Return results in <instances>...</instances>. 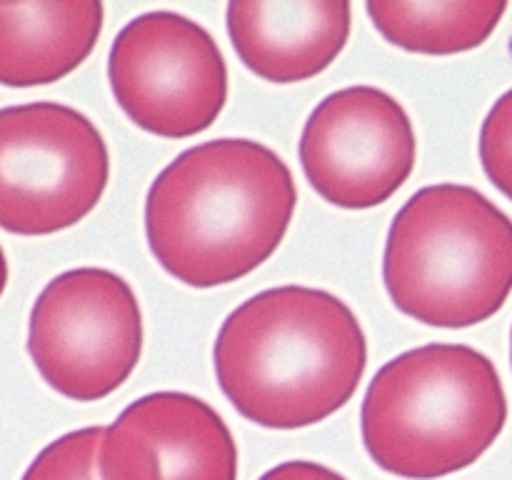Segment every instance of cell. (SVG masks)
<instances>
[{"mask_svg":"<svg viewBox=\"0 0 512 480\" xmlns=\"http://www.w3.org/2000/svg\"><path fill=\"white\" fill-rule=\"evenodd\" d=\"M395 308L435 328L490 320L512 293V220L470 185L418 190L395 215L383 253Z\"/></svg>","mask_w":512,"mask_h":480,"instance_id":"cell-4","label":"cell"},{"mask_svg":"<svg viewBox=\"0 0 512 480\" xmlns=\"http://www.w3.org/2000/svg\"><path fill=\"white\" fill-rule=\"evenodd\" d=\"M298 205L293 170L268 145L220 138L180 153L145 198V238L165 273L218 288L280 248Z\"/></svg>","mask_w":512,"mask_h":480,"instance_id":"cell-1","label":"cell"},{"mask_svg":"<svg viewBox=\"0 0 512 480\" xmlns=\"http://www.w3.org/2000/svg\"><path fill=\"white\" fill-rule=\"evenodd\" d=\"M418 138L385 90L350 85L320 100L300 135V165L330 205L365 210L393 198L413 175Z\"/></svg>","mask_w":512,"mask_h":480,"instance_id":"cell-8","label":"cell"},{"mask_svg":"<svg viewBox=\"0 0 512 480\" xmlns=\"http://www.w3.org/2000/svg\"><path fill=\"white\" fill-rule=\"evenodd\" d=\"M28 353L55 393L78 403L108 398L143 355L138 295L113 270H65L30 310Z\"/></svg>","mask_w":512,"mask_h":480,"instance_id":"cell-6","label":"cell"},{"mask_svg":"<svg viewBox=\"0 0 512 480\" xmlns=\"http://www.w3.org/2000/svg\"><path fill=\"white\" fill-rule=\"evenodd\" d=\"M478 148L490 183L512 200V88L485 115Z\"/></svg>","mask_w":512,"mask_h":480,"instance_id":"cell-14","label":"cell"},{"mask_svg":"<svg viewBox=\"0 0 512 480\" xmlns=\"http://www.w3.org/2000/svg\"><path fill=\"white\" fill-rule=\"evenodd\" d=\"M378 33L390 45L420 55H458L488 43L508 13V3L478 0H418L365 5Z\"/></svg>","mask_w":512,"mask_h":480,"instance_id":"cell-12","label":"cell"},{"mask_svg":"<svg viewBox=\"0 0 512 480\" xmlns=\"http://www.w3.org/2000/svg\"><path fill=\"white\" fill-rule=\"evenodd\" d=\"M108 180V145L88 115L60 103L0 108V228H73L93 213Z\"/></svg>","mask_w":512,"mask_h":480,"instance_id":"cell-5","label":"cell"},{"mask_svg":"<svg viewBox=\"0 0 512 480\" xmlns=\"http://www.w3.org/2000/svg\"><path fill=\"white\" fill-rule=\"evenodd\" d=\"M228 35L245 68L270 83L315 78L338 60L350 40L353 5L338 0L230 3Z\"/></svg>","mask_w":512,"mask_h":480,"instance_id":"cell-10","label":"cell"},{"mask_svg":"<svg viewBox=\"0 0 512 480\" xmlns=\"http://www.w3.org/2000/svg\"><path fill=\"white\" fill-rule=\"evenodd\" d=\"M5 285H8V258H5L3 248H0V295L5 293Z\"/></svg>","mask_w":512,"mask_h":480,"instance_id":"cell-16","label":"cell"},{"mask_svg":"<svg viewBox=\"0 0 512 480\" xmlns=\"http://www.w3.org/2000/svg\"><path fill=\"white\" fill-rule=\"evenodd\" d=\"M108 78L123 113L158 138H193L228 100V65L213 35L185 15L155 10L113 40Z\"/></svg>","mask_w":512,"mask_h":480,"instance_id":"cell-7","label":"cell"},{"mask_svg":"<svg viewBox=\"0 0 512 480\" xmlns=\"http://www.w3.org/2000/svg\"><path fill=\"white\" fill-rule=\"evenodd\" d=\"M213 363L220 390L245 420L295 430L353 400L368 368V340L338 295L280 285L223 320Z\"/></svg>","mask_w":512,"mask_h":480,"instance_id":"cell-2","label":"cell"},{"mask_svg":"<svg viewBox=\"0 0 512 480\" xmlns=\"http://www.w3.org/2000/svg\"><path fill=\"white\" fill-rule=\"evenodd\" d=\"M508 423L493 360L460 343H428L378 370L360 430L370 458L405 480H438L478 463Z\"/></svg>","mask_w":512,"mask_h":480,"instance_id":"cell-3","label":"cell"},{"mask_svg":"<svg viewBox=\"0 0 512 480\" xmlns=\"http://www.w3.org/2000/svg\"><path fill=\"white\" fill-rule=\"evenodd\" d=\"M105 428L73 430L45 445L25 470L23 480H100L98 455Z\"/></svg>","mask_w":512,"mask_h":480,"instance_id":"cell-13","label":"cell"},{"mask_svg":"<svg viewBox=\"0 0 512 480\" xmlns=\"http://www.w3.org/2000/svg\"><path fill=\"white\" fill-rule=\"evenodd\" d=\"M510 360H512V333H510Z\"/></svg>","mask_w":512,"mask_h":480,"instance_id":"cell-17","label":"cell"},{"mask_svg":"<svg viewBox=\"0 0 512 480\" xmlns=\"http://www.w3.org/2000/svg\"><path fill=\"white\" fill-rule=\"evenodd\" d=\"M260 480H348L340 473H335L328 465L313 463V460H288V463H280L275 468H270L268 473L260 475Z\"/></svg>","mask_w":512,"mask_h":480,"instance_id":"cell-15","label":"cell"},{"mask_svg":"<svg viewBox=\"0 0 512 480\" xmlns=\"http://www.w3.org/2000/svg\"><path fill=\"white\" fill-rule=\"evenodd\" d=\"M103 18V3L95 0L0 5V85L63 80L95 50Z\"/></svg>","mask_w":512,"mask_h":480,"instance_id":"cell-11","label":"cell"},{"mask_svg":"<svg viewBox=\"0 0 512 480\" xmlns=\"http://www.w3.org/2000/svg\"><path fill=\"white\" fill-rule=\"evenodd\" d=\"M98 468L100 480H238V445L213 405L160 390L105 428Z\"/></svg>","mask_w":512,"mask_h":480,"instance_id":"cell-9","label":"cell"}]
</instances>
